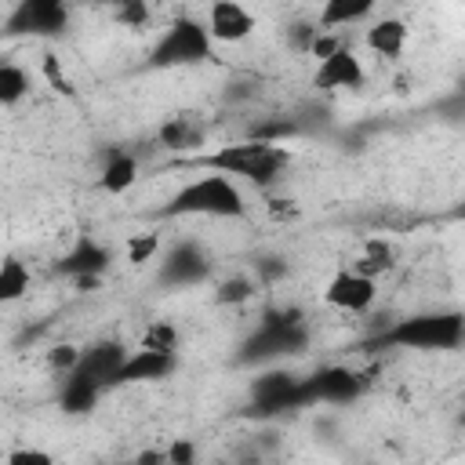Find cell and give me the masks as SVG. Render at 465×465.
Segmentation results:
<instances>
[{
	"instance_id": "obj_1",
	"label": "cell",
	"mask_w": 465,
	"mask_h": 465,
	"mask_svg": "<svg viewBox=\"0 0 465 465\" xmlns=\"http://www.w3.org/2000/svg\"><path fill=\"white\" fill-rule=\"evenodd\" d=\"M291 163V153L276 142H258V138H243L232 145H218L214 153H203L196 160H189V167L200 171H214L225 178H247L254 185H272L283 167Z\"/></svg>"
},
{
	"instance_id": "obj_2",
	"label": "cell",
	"mask_w": 465,
	"mask_h": 465,
	"mask_svg": "<svg viewBox=\"0 0 465 465\" xmlns=\"http://www.w3.org/2000/svg\"><path fill=\"white\" fill-rule=\"evenodd\" d=\"M163 218H247V200L236 185V178L225 174H200L185 182L163 207Z\"/></svg>"
},
{
	"instance_id": "obj_3",
	"label": "cell",
	"mask_w": 465,
	"mask_h": 465,
	"mask_svg": "<svg viewBox=\"0 0 465 465\" xmlns=\"http://www.w3.org/2000/svg\"><path fill=\"white\" fill-rule=\"evenodd\" d=\"M305 345H309V327H305V316H302L298 305L265 309L262 323L243 338V345L236 352V363L258 367V363H269V360H280V356H298V352H305Z\"/></svg>"
},
{
	"instance_id": "obj_4",
	"label": "cell",
	"mask_w": 465,
	"mask_h": 465,
	"mask_svg": "<svg viewBox=\"0 0 465 465\" xmlns=\"http://www.w3.org/2000/svg\"><path fill=\"white\" fill-rule=\"evenodd\" d=\"M465 338V320L461 312H414L403 320H392L374 345H389V349H421V352H447L458 349Z\"/></svg>"
},
{
	"instance_id": "obj_5",
	"label": "cell",
	"mask_w": 465,
	"mask_h": 465,
	"mask_svg": "<svg viewBox=\"0 0 465 465\" xmlns=\"http://www.w3.org/2000/svg\"><path fill=\"white\" fill-rule=\"evenodd\" d=\"M214 58V40L207 25L193 15H178L149 47L145 65L149 69H182V65H200Z\"/></svg>"
},
{
	"instance_id": "obj_6",
	"label": "cell",
	"mask_w": 465,
	"mask_h": 465,
	"mask_svg": "<svg viewBox=\"0 0 465 465\" xmlns=\"http://www.w3.org/2000/svg\"><path fill=\"white\" fill-rule=\"evenodd\" d=\"M69 0H15L7 18L0 22V36H29V40H58L69 29Z\"/></svg>"
},
{
	"instance_id": "obj_7",
	"label": "cell",
	"mask_w": 465,
	"mask_h": 465,
	"mask_svg": "<svg viewBox=\"0 0 465 465\" xmlns=\"http://www.w3.org/2000/svg\"><path fill=\"white\" fill-rule=\"evenodd\" d=\"M312 407L309 392H305V378L291 374V371H262L251 381V418H276L287 411H302Z\"/></svg>"
},
{
	"instance_id": "obj_8",
	"label": "cell",
	"mask_w": 465,
	"mask_h": 465,
	"mask_svg": "<svg viewBox=\"0 0 465 465\" xmlns=\"http://www.w3.org/2000/svg\"><path fill=\"white\" fill-rule=\"evenodd\" d=\"M211 254L196 243V240H178L174 247H167L163 262H160V272H156V283L163 287H193L200 280L211 276Z\"/></svg>"
},
{
	"instance_id": "obj_9",
	"label": "cell",
	"mask_w": 465,
	"mask_h": 465,
	"mask_svg": "<svg viewBox=\"0 0 465 465\" xmlns=\"http://www.w3.org/2000/svg\"><path fill=\"white\" fill-rule=\"evenodd\" d=\"M113 254L105 243H98L94 236H80L58 262H54V272L65 276V280H76V287H94L98 276L109 269Z\"/></svg>"
},
{
	"instance_id": "obj_10",
	"label": "cell",
	"mask_w": 465,
	"mask_h": 465,
	"mask_svg": "<svg viewBox=\"0 0 465 465\" xmlns=\"http://www.w3.org/2000/svg\"><path fill=\"white\" fill-rule=\"evenodd\" d=\"M305 392H309V403H352L363 392V378L352 367L331 363L305 378Z\"/></svg>"
},
{
	"instance_id": "obj_11",
	"label": "cell",
	"mask_w": 465,
	"mask_h": 465,
	"mask_svg": "<svg viewBox=\"0 0 465 465\" xmlns=\"http://www.w3.org/2000/svg\"><path fill=\"white\" fill-rule=\"evenodd\" d=\"M363 80H367L363 62L345 44L334 47L331 54H323L316 73H312V87H320V91H360Z\"/></svg>"
},
{
	"instance_id": "obj_12",
	"label": "cell",
	"mask_w": 465,
	"mask_h": 465,
	"mask_svg": "<svg viewBox=\"0 0 465 465\" xmlns=\"http://www.w3.org/2000/svg\"><path fill=\"white\" fill-rule=\"evenodd\" d=\"M374 280L356 272V269H341L331 276V283L323 287V298L327 305L341 309V312H367L374 305Z\"/></svg>"
},
{
	"instance_id": "obj_13",
	"label": "cell",
	"mask_w": 465,
	"mask_h": 465,
	"mask_svg": "<svg viewBox=\"0 0 465 465\" xmlns=\"http://www.w3.org/2000/svg\"><path fill=\"white\" fill-rule=\"evenodd\" d=\"M124 356H127V349H124L120 341L105 338V341H94V345L80 349L73 371L84 374L87 381H94V385L105 392V389H113V378H116V367L124 363Z\"/></svg>"
},
{
	"instance_id": "obj_14",
	"label": "cell",
	"mask_w": 465,
	"mask_h": 465,
	"mask_svg": "<svg viewBox=\"0 0 465 465\" xmlns=\"http://www.w3.org/2000/svg\"><path fill=\"white\" fill-rule=\"evenodd\" d=\"M178 367V352H156V349H134L124 356V363L116 367L113 389L116 385H134V381H160L167 374H174Z\"/></svg>"
},
{
	"instance_id": "obj_15",
	"label": "cell",
	"mask_w": 465,
	"mask_h": 465,
	"mask_svg": "<svg viewBox=\"0 0 465 465\" xmlns=\"http://www.w3.org/2000/svg\"><path fill=\"white\" fill-rule=\"evenodd\" d=\"M203 25L214 44H243L254 33V15L240 0H214Z\"/></svg>"
},
{
	"instance_id": "obj_16",
	"label": "cell",
	"mask_w": 465,
	"mask_h": 465,
	"mask_svg": "<svg viewBox=\"0 0 465 465\" xmlns=\"http://www.w3.org/2000/svg\"><path fill=\"white\" fill-rule=\"evenodd\" d=\"M102 400V389L94 385V381H87L84 374H76V371H65L62 374V389H58V407L65 411V414H91L94 411V403Z\"/></svg>"
},
{
	"instance_id": "obj_17",
	"label": "cell",
	"mask_w": 465,
	"mask_h": 465,
	"mask_svg": "<svg viewBox=\"0 0 465 465\" xmlns=\"http://www.w3.org/2000/svg\"><path fill=\"white\" fill-rule=\"evenodd\" d=\"M134 182H138V160H134L131 153H124V149H113L109 160H105V167H102V174H98L102 193L120 196V193H127Z\"/></svg>"
},
{
	"instance_id": "obj_18",
	"label": "cell",
	"mask_w": 465,
	"mask_h": 465,
	"mask_svg": "<svg viewBox=\"0 0 465 465\" xmlns=\"http://www.w3.org/2000/svg\"><path fill=\"white\" fill-rule=\"evenodd\" d=\"M367 47L381 58H400L407 47V25L400 18H378L367 29Z\"/></svg>"
},
{
	"instance_id": "obj_19",
	"label": "cell",
	"mask_w": 465,
	"mask_h": 465,
	"mask_svg": "<svg viewBox=\"0 0 465 465\" xmlns=\"http://www.w3.org/2000/svg\"><path fill=\"white\" fill-rule=\"evenodd\" d=\"M156 138L163 149H196V145H203V124L182 113V116H171L167 124H160Z\"/></svg>"
},
{
	"instance_id": "obj_20",
	"label": "cell",
	"mask_w": 465,
	"mask_h": 465,
	"mask_svg": "<svg viewBox=\"0 0 465 465\" xmlns=\"http://www.w3.org/2000/svg\"><path fill=\"white\" fill-rule=\"evenodd\" d=\"M378 0H323V11H320V29H338V25H352V22H363L371 11H374Z\"/></svg>"
},
{
	"instance_id": "obj_21",
	"label": "cell",
	"mask_w": 465,
	"mask_h": 465,
	"mask_svg": "<svg viewBox=\"0 0 465 465\" xmlns=\"http://www.w3.org/2000/svg\"><path fill=\"white\" fill-rule=\"evenodd\" d=\"M29 283H33V272H29L25 262H18V258L0 262V305H11L18 298H25Z\"/></svg>"
},
{
	"instance_id": "obj_22",
	"label": "cell",
	"mask_w": 465,
	"mask_h": 465,
	"mask_svg": "<svg viewBox=\"0 0 465 465\" xmlns=\"http://www.w3.org/2000/svg\"><path fill=\"white\" fill-rule=\"evenodd\" d=\"M29 94V73L7 58H0V105L11 109Z\"/></svg>"
},
{
	"instance_id": "obj_23",
	"label": "cell",
	"mask_w": 465,
	"mask_h": 465,
	"mask_svg": "<svg viewBox=\"0 0 465 465\" xmlns=\"http://www.w3.org/2000/svg\"><path fill=\"white\" fill-rule=\"evenodd\" d=\"M294 134H302L298 131V124H294V116H269V120H258L251 131H247V138H258V142H287V138H294Z\"/></svg>"
},
{
	"instance_id": "obj_24",
	"label": "cell",
	"mask_w": 465,
	"mask_h": 465,
	"mask_svg": "<svg viewBox=\"0 0 465 465\" xmlns=\"http://www.w3.org/2000/svg\"><path fill=\"white\" fill-rule=\"evenodd\" d=\"M254 291H258V283H254L251 276H229V280L218 283L214 302H218V305H243V302L254 298Z\"/></svg>"
},
{
	"instance_id": "obj_25",
	"label": "cell",
	"mask_w": 465,
	"mask_h": 465,
	"mask_svg": "<svg viewBox=\"0 0 465 465\" xmlns=\"http://www.w3.org/2000/svg\"><path fill=\"white\" fill-rule=\"evenodd\" d=\"M142 345L156 349V352H178V327L167 323V320H153L142 334Z\"/></svg>"
},
{
	"instance_id": "obj_26",
	"label": "cell",
	"mask_w": 465,
	"mask_h": 465,
	"mask_svg": "<svg viewBox=\"0 0 465 465\" xmlns=\"http://www.w3.org/2000/svg\"><path fill=\"white\" fill-rule=\"evenodd\" d=\"M392 269V251H389V243H378V240H371L367 243V251H363V258L356 262V272H363V276H378V272H389Z\"/></svg>"
},
{
	"instance_id": "obj_27",
	"label": "cell",
	"mask_w": 465,
	"mask_h": 465,
	"mask_svg": "<svg viewBox=\"0 0 465 465\" xmlns=\"http://www.w3.org/2000/svg\"><path fill=\"white\" fill-rule=\"evenodd\" d=\"M113 18H116V25L138 33L149 25V4L145 0H120V4H113Z\"/></svg>"
},
{
	"instance_id": "obj_28",
	"label": "cell",
	"mask_w": 465,
	"mask_h": 465,
	"mask_svg": "<svg viewBox=\"0 0 465 465\" xmlns=\"http://www.w3.org/2000/svg\"><path fill=\"white\" fill-rule=\"evenodd\" d=\"M156 251H160V232H134V236L127 240V262H131V265L153 262Z\"/></svg>"
},
{
	"instance_id": "obj_29",
	"label": "cell",
	"mask_w": 465,
	"mask_h": 465,
	"mask_svg": "<svg viewBox=\"0 0 465 465\" xmlns=\"http://www.w3.org/2000/svg\"><path fill=\"white\" fill-rule=\"evenodd\" d=\"M254 272H258L262 283H276V280L287 276V262L280 254H258L254 258Z\"/></svg>"
},
{
	"instance_id": "obj_30",
	"label": "cell",
	"mask_w": 465,
	"mask_h": 465,
	"mask_svg": "<svg viewBox=\"0 0 465 465\" xmlns=\"http://www.w3.org/2000/svg\"><path fill=\"white\" fill-rule=\"evenodd\" d=\"M76 356H80V349H76V345H69V341H62V345H54V349L47 352V363H51V371L65 374V371H73Z\"/></svg>"
},
{
	"instance_id": "obj_31",
	"label": "cell",
	"mask_w": 465,
	"mask_h": 465,
	"mask_svg": "<svg viewBox=\"0 0 465 465\" xmlns=\"http://www.w3.org/2000/svg\"><path fill=\"white\" fill-rule=\"evenodd\" d=\"M316 29H320V25H312V22H294V25H287V44H291L294 51H309Z\"/></svg>"
},
{
	"instance_id": "obj_32",
	"label": "cell",
	"mask_w": 465,
	"mask_h": 465,
	"mask_svg": "<svg viewBox=\"0 0 465 465\" xmlns=\"http://www.w3.org/2000/svg\"><path fill=\"white\" fill-rule=\"evenodd\" d=\"M44 76H47L62 94H69V98H73V84L65 80V73H62V65H58V58H54V54H44Z\"/></svg>"
},
{
	"instance_id": "obj_33",
	"label": "cell",
	"mask_w": 465,
	"mask_h": 465,
	"mask_svg": "<svg viewBox=\"0 0 465 465\" xmlns=\"http://www.w3.org/2000/svg\"><path fill=\"white\" fill-rule=\"evenodd\" d=\"M7 461H11V465H51L54 458H51L47 450H33V447H18V450H11V454H7Z\"/></svg>"
},
{
	"instance_id": "obj_34",
	"label": "cell",
	"mask_w": 465,
	"mask_h": 465,
	"mask_svg": "<svg viewBox=\"0 0 465 465\" xmlns=\"http://www.w3.org/2000/svg\"><path fill=\"white\" fill-rule=\"evenodd\" d=\"M265 207H269V214H272L276 222H291V218H298V203H294V200H283V196H272V200H269Z\"/></svg>"
},
{
	"instance_id": "obj_35",
	"label": "cell",
	"mask_w": 465,
	"mask_h": 465,
	"mask_svg": "<svg viewBox=\"0 0 465 465\" xmlns=\"http://www.w3.org/2000/svg\"><path fill=\"white\" fill-rule=\"evenodd\" d=\"M167 454V461H174V465H189V461H196V447L193 443H174L171 450H163Z\"/></svg>"
},
{
	"instance_id": "obj_36",
	"label": "cell",
	"mask_w": 465,
	"mask_h": 465,
	"mask_svg": "<svg viewBox=\"0 0 465 465\" xmlns=\"http://www.w3.org/2000/svg\"><path fill=\"white\" fill-rule=\"evenodd\" d=\"M87 4H109V7H113V4H120V0H87Z\"/></svg>"
}]
</instances>
